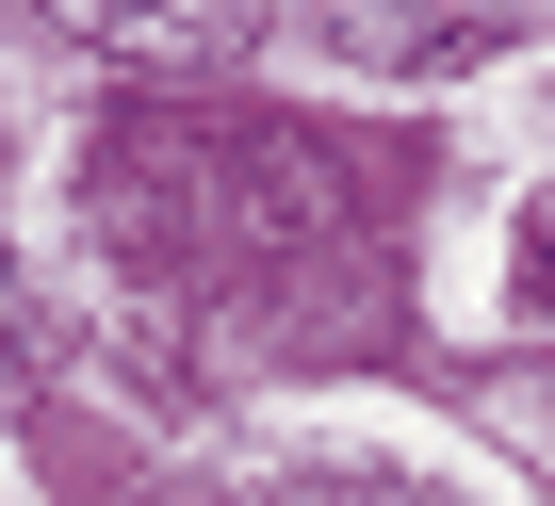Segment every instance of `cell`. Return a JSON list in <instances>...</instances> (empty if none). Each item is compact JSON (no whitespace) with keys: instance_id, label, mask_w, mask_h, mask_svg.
Here are the masks:
<instances>
[{"instance_id":"1","label":"cell","mask_w":555,"mask_h":506,"mask_svg":"<svg viewBox=\"0 0 555 506\" xmlns=\"http://www.w3.org/2000/svg\"><path fill=\"white\" fill-rule=\"evenodd\" d=\"M522 311H539V343H555V212L522 229Z\"/></svg>"},{"instance_id":"2","label":"cell","mask_w":555,"mask_h":506,"mask_svg":"<svg viewBox=\"0 0 555 506\" xmlns=\"http://www.w3.org/2000/svg\"><path fill=\"white\" fill-rule=\"evenodd\" d=\"M34 360V311H17V278H0V376H17Z\"/></svg>"}]
</instances>
